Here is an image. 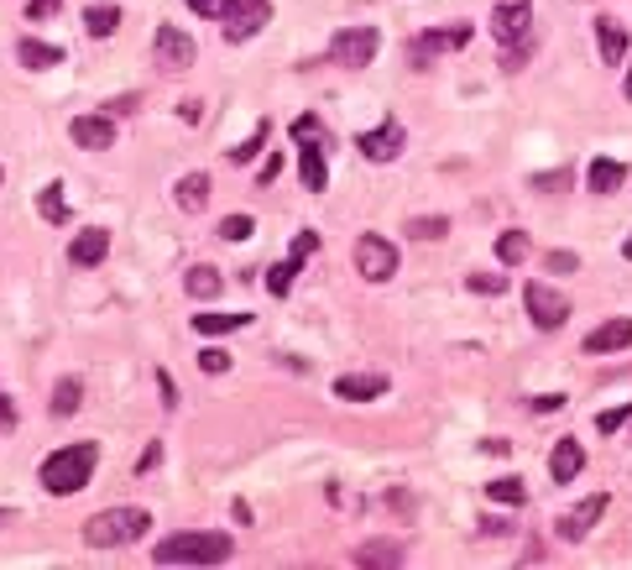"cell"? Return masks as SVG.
<instances>
[{
    "label": "cell",
    "instance_id": "obj_5",
    "mask_svg": "<svg viewBox=\"0 0 632 570\" xmlns=\"http://www.w3.org/2000/svg\"><path fill=\"white\" fill-rule=\"evenodd\" d=\"M356 272H361L366 283H387L392 272H397V246L387 236H377V231L361 236L356 241Z\"/></svg>",
    "mask_w": 632,
    "mask_h": 570
},
{
    "label": "cell",
    "instance_id": "obj_14",
    "mask_svg": "<svg viewBox=\"0 0 632 570\" xmlns=\"http://www.w3.org/2000/svg\"><path fill=\"white\" fill-rule=\"evenodd\" d=\"M403 142H408L403 126L387 121V126H377V131H366V136H361V152L371 157V163H392V157L403 152Z\"/></svg>",
    "mask_w": 632,
    "mask_h": 570
},
{
    "label": "cell",
    "instance_id": "obj_48",
    "mask_svg": "<svg viewBox=\"0 0 632 570\" xmlns=\"http://www.w3.org/2000/svg\"><path fill=\"white\" fill-rule=\"evenodd\" d=\"M622 95H627V100H632V68H627V84H622Z\"/></svg>",
    "mask_w": 632,
    "mask_h": 570
},
{
    "label": "cell",
    "instance_id": "obj_2",
    "mask_svg": "<svg viewBox=\"0 0 632 570\" xmlns=\"http://www.w3.org/2000/svg\"><path fill=\"white\" fill-rule=\"evenodd\" d=\"M230 560L225 534H168L152 550V565H220Z\"/></svg>",
    "mask_w": 632,
    "mask_h": 570
},
{
    "label": "cell",
    "instance_id": "obj_42",
    "mask_svg": "<svg viewBox=\"0 0 632 570\" xmlns=\"http://www.w3.org/2000/svg\"><path fill=\"white\" fill-rule=\"evenodd\" d=\"M575 267H580L575 252H549V272H575Z\"/></svg>",
    "mask_w": 632,
    "mask_h": 570
},
{
    "label": "cell",
    "instance_id": "obj_12",
    "mask_svg": "<svg viewBox=\"0 0 632 570\" xmlns=\"http://www.w3.org/2000/svg\"><path fill=\"white\" fill-rule=\"evenodd\" d=\"M632 346V319H606L585 335V356H612V351H627Z\"/></svg>",
    "mask_w": 632,
    "mask_h": 570
},
{
    "label": "cell",
    "instance_id": "obj_28",
    "mask_svg": "<svg viewBox=\"0 0 632 570\" xmlns=\"http://www.w3.org/2000/svg\"><path fill=\"white\" fill-rule=\"evenodd\" d=\"M79 403H84V382H79V377H63V382L53 387V414L68 419V414H79Z\"/></svg>",
    "mask_w": 632,
    "mask_h": 570
},
{
    "label": "cell",
    "instance_id": "obj_30",
    "mask_svg": "<svg viewBox=\"0 0 632 570\" xmlns=\"http://www.w3.org/2000/svg\"><path fill=\"white\" fill-rule=\"evenodd\" d=\"M486 497H491V503H507V508H523L528 503V487L518 482V476H497V482H486Z\"/></svg>",
    "mask_w": 632,
    "mask_h": 570
},
{
    "label": "cell",
    "instance_id": "obj_11",
    "mask_svg": "<svg viewBox=\"0 0 632 570\" xmlns=\"http://www.w3.org/2000/svg\"><path fill=\"white\" fill-rule=\"evenodd\" d=\"M601 513H606V492H596V497H585V503H575L565 518H559V539H570V544H580L585 534L601 523Z\"/></svg>",
    "mask_w": 632,
    "mask_h": 570
},
{
    "label": "cell",
    "instance_id": "obj_25",
    "mask_svg": "<svg viewBox=\"0 0 632 570\" xmlns=\"http://www.w3.org/2000/svg\"><path fill=\"white\" fill-rule=\"evenodd\" d=\"M115 27H121V6H110V0H100V6L84 11V32L89 37H110Z\"/></svg>",
    "mask_w": 632,
    "mask_h": 570
},
{
    "label": "cell",
    "instance_id": "obj_46",
    "mask_svg": "<svg viewBox=\"0 0 632 570\" xmlns=\"http://www.w3.org/2000/svg\"><path fill=\"white\" fill-rule=\"evenodd\" d=\"M559 403H565V398H559V393H549V398H533V408H538V414H554V408Z\"/></svg>",
    "mask_w": 632,
    "mask_h": 570
},
{
    "label": "cell",
    "instance_id": "obj_26",
    "mask_svg": "<svg viewBox=\"0 0 632 570\" xmlns=\"http://www.w3.org/2000/svg\"><path fill=\"white\" fill-rule=\"evenodd\" d=\"M251 325V314H194V330L199 335H230V330H246Z\"/></svg>",
    "mask_w": 632,
    "mask_h": 570
},
{
    "label": "cell",
    "instance_id": "obj_9",
    "mask_svg": "<svg viewBox=\"0 0 632 570\" xmlns=\"http://www.w3.org/2000/svg\"><path fill=\"white\" fill-rule=\"evenodd\" d=\"M471 42V21H455V27H434V32H418L413 37V63H429L434 53H450Z\"/></svg>",
    "mask_w": 632,
    "mask_h": 570
},
{
    "label": "cell",
    "instance_id": "obj_47",
    "mask_svg": "<svg viewBox=\"0 0 632 570\" xmlns=\"http://www.w3.org/2000/svg\"><path fill=\"white\" fill-rule=\"evenodd\" d=\"M11 419H16V408H11L6 398H0V429H11Z\"/></svg>",
    "mask_w": 632,
    "mask_h": 570
},
{
    "label": "cell",
    "instance_id": "obj_29",
    "mask_svg": "<svg viewBox=\"0 0 632 570\" xmlns=\"http://www.w3.org/2000/svg\"><path fill=\"white\" fill-rule=\"evenodd\" d=\"M37 215L48 220V225H63V220H68V199H63V184H58V178L37 194Z\"/></svg>",
    "mask_w": 632,
    "mask_h": 570
},
{
    "label": "cell",
    "instance_id": "obj_8",
    "mask_svg": "<svg viewBox=\"0 0 632 570\" xmlns=\"http://www.w3.org/2000/svg\"><path fill=\"white\" fill-rule=\"evenodd\" d=\"M157 68L162 74H183L194 68V37L178 27H157Z\"/></svg>",
    "mask_w": 632,
    "mask_h": 570
},
{
    "label": "cell",
    "instance_id": "obj_41",
    "mask_svg": "<svg viewBox=\"0 0 632 570\" xmlns=\"http://www.w3.org/2000/svg\"><path fill=\"white\" fill-rule=\"evenodd\" d=\"M565 184H570L565 173H538V178H533V189H544V194H559Z\"/></svg>",
    "mask_w": 632,
    "mask_h": 570
},
{
    "label": "cell",
    "instance_id": "obj_33",
    "mask_svg": "<svg viewBox=\"0 0 632 570\" xmlns=\"http://www.w3.org/2000/svg\"><path fill=\"white\" fill-rule=\"evenodd\" d=\"M262 147H267V121H256V131L246 136V142H241V147H230V163H251V157L262 152Z\"/></svg>",
    "mask_w": 632,
    "mask_h": 570
},
{
    "label": "cell",
    "instance_id": "obj_13",
    "mask_svg": "<svg viewBox=\"0 0 632 570\" xmlns=\"http://www.w3.org/2000/svg\"><path fill=\"white\" fill-rule=\"evenodd\" d=\"M74 147H84V152H105V147H115V121L110 116H74Z\"/></svg>",
    "mask_w": 632,
    "mask_h": 570
},
{
    "label": "cell",
    "instance_id": "obj_40",
    "mask_svg": "<svg viewBox=\"0 0 632 570\" xmlns=\"http://www.w3.org/2000/svg\"><path fill=\"white\" fill-rule=\"evenodd\" d=\"M309 252H319V236H314V231H298V236H293V246H288V257H298V262H303Z\"/></svg>",
    "mask_w": 632,
    "mask_h": 570
},
{
    "label": "cell",
    "instance_id": "obj_38",
    "mask_svg": "<svg viewBox=\"0 0 632 570\" xmlns=\"http://www.w3.org/2000/svg\"><path fill=\"white\" fill-rule=\"evenodd\" d=\"M183 6H189L194 16H204V21H215V16H225L230 6H236V0H183Z\"/></svg>",
    "mask_w": 632,
    "mask_h": 570
},
{
    "label": "cell",
    "instance_id": "obj_37",
    "mask_svg": "<svg viewBox=\"0 0 632 570\" xmlns=\"http://www.w3.org/2000/svg\"><path fill=\"white\" fill-rule=\"evenodd\" d=\"M199 367H204L209 377H220V372H230V351H220V346H209V351H199Z\"/></svg>",
    "mask_w": 632,
    "mask_h": 570
},
{
    "label": "cell",
    "instance_id": "obj_39",
    "mask_svg": "<svg viewBox=\"0 0 632 570\" xmlns=\"http://www.w3.org/2000/svg\"><path fill=\"white\" fill-rule=\"evenodd\" d=\"M220 236H225V241H246V236H251V215H230V220H220Z\"/></svg>",
    "mask_w": 632,
    "mask_h": 570
},
{
    "label": "cell",
    "instance_id": "obj_7",
    "mask_svg": "<svg viewBox=\"0 0 632 570\" xmlns=\"http://www.w3.org/2000/svg\"><path fill=\"white\" fill-rule=\"evenodd\" d=\"M220 21H225V42H246L272 21V0H236Z\"/></svg>",
    "mask_w": 632,
    "mask_h": 570
},
{
    "label": "cell",
    "instance_id": "obj_31",
    "mask_svg": "<svg viewBox=\"0 0 632 570\" xmlns=\"http://www.w3.org/2000/svg\"><path fill=\"white\" fill-rule=\"evenodd\" d=\"M408 236L413 241H444V236H450V220H444V215H413L408 220Z\"/></svg>",
    "mask_w": 632,
    "mask_h": 570
},
{
    "label": "cell",
    "instance_id": "obj_35",
    "mask_svg": "<svg viewBox=\"0 0 632 570\" xmlns=\"http://www.w3.org/2000/svg\"><path fill=\"white\" fill-rule=\"evenodd\" d=\"M465 288H471V293H507V278H497V272H471Z\"/></svg>",
    "mask_w": 632,
    "mask_h": 570
},
{
    "label": "cell",
    "instance_id": "obj_22",
    "mask_svg": "<svg viewBox=\"0 0 632 570\" xmlns=\"http://www.w3.org/2000/svg\"><path fill=\"white\" fill-rule=\"evenodd\" d=\"M350 560H356L361 570H377V565L397 570V565H403V550H397V544H387V539H371V544H361V550L350 555Z\"/></svg>",
    "mask_w": 632,
    "mask_h": 570
},
{
    "label": "cell",
    "instance_id": "obj_32",
    "mask_svg": "<svg viewBox=\"0 0 632 570\" xmlns=\"http://www.w3.org/2000/svg\"><path fill=\"white\" fill-rule=\"evenodd\" d=\"M298 267H303L298 257H283V262H277V267L267 272V293H272V299H283V293L293 288V278H298Z\"/></svg>",
    "mask_w": 632,
    "mask_h": 570
},
{
    "label": "cell",
    "instance_id": "obj_34",
    "mask_svg": "<svg viewBox=\"0 0 632 570\" xmlns=\"http://www.w3.org/2000/svg\"><path fill=\"white\" fill-rule=\"evenodd\" d=\"M627 419H632V403H617V408H606V414L596 419V429H601V435H617Z\"/></svg>",
    "mask_w": 632,
    "mask_h": 570
},
{
    "label": "cell",
    "instance_id": "obj_23",
    "mask_svg": "<svg viewBox=\"0 0 632 570\" xmlns=\"http://www.w3.org/2000/svg\"><path fill=\"white\" fill-rule=\"evenodd\" d=\"M596 37H601V58H606V63H622V58H627V48H632L627 32L617 27L612 16H601V21H596Z\"/></svg>",
    "mask_w": 632,
    "mask_h": 570
},
{
    "label": "cell",
    "instance_id": "obj_19",
    "mask_svg": "<svg viewBox=\"0 0 632 570\" xmlns=\"http://www.w3.org/2000/svg\"><path fill=\"white\" fill-rule=\"evenodd\" d=\"M622 178H627V168L617 163V157H596V163L585 168V189L591 194H617Z\"/></svg>",
    "mask_w": 632,
    "mask_h": 570
},
{
    "label": "cell",
    "instance_id": "obj_15",
    "mask_svg": "<svg viewBox=\"0 0 632 570\" xmlns=\"http://www.w3.org/2000/svg\"><path fill=\"white\" fill-rule=\"evenodd\" d=\"M324 147L330 142H298V173H303V189L309 194H324V184H330V168H324Z\"/></svg>",
    "mask_w": 632,
    "mask_h": 570
},
{
    "label": "cell",
    "instance_id": "obj_43",
    "mask_svg": "<svg viewBox=\"0 0 632 570\" xmlns=\"http://www.w3.org/2000/svg\"><path fill=\"white\" fill-rule=\"evenodd\" d=\"M53 11H58V0H32V6H27V16H32V21H48Z\"/></svg>",
    "mask_w": 632,
    "mask_h": 570
},
{
    "label": "cell",
    "instance_id": "obj_18",
    "mask_svg": "<svg viewBox=\"0 0 632 570\" xmlns=\"http://www.w3.org/2000/svg\"><path fill=\"white\" fill-rule=\"evenodd\" d=\"M173 204L183 215H204L209 204V173H183V184L173 189Z\"/></svg>",
    "mask_w": 632,
    "mask_h": 570
},
{
    "label": "cell",
    "instance_id": "obj_36",
    "mask_svg": "<svg viewBox=\"0 0 632 570\" xmlns=\"http://www.w3.org/2000/svg\"><path fill=\"white\" fill-rule=\"evenodd\" d=\"M528 53H533V37L507 42V48H502V68H523V63H528Z\"/></svg>",
    "mask_w": 632,
    "mask_h": 570
},
{
    "label": "cell",
    "instance_id": "obj_10",
    "mask_svg": "<svg viewBox=\"0 0 632 570\" xmlns=\"http://www.w3.org/2000/svg\"><path fill=\"white\" fill-rule=\"evenodd\" d=\"M528 27H533V6H528V0H502V6L491 11V32H497L502 48H507V42H518V37H528Z\"/></svg>",
    "mask_w": 632,
    "mask_h": 570
},
{
    "label": "cell",
    "instance_id": "obj_1",
    "mask_svg": "<svg viewBox=\"0 0 632 570\" xmlns=\"http://www.w3.org/2000/svg\"><path fill=\"white\" fill-rule=\"evenodd\" d=\"M100 466V450L95 445H63L42 461V487L53 497H74L79 487H89V476Z\"/></svg>",
    "mask_w": 632,
    "mask_h": 570
},
{
    "label": "cell",
    "instance_id": "obj_24",
    "mask_svg": "<svg viewBox=\"0 0 632 570\" xmlns=\"http://www.w3.org/2000/svg\"><path fill=\"white\" fill-rule=\"evenodd\" d=\"M528 257H533L528 231H502V236H497V262H502V267H518V262H528Z\"/></svg>",
    "mask_w": 632,
    "mask_h": 570
},
{
    "label": "cell",
    "instance_id": "obj_44",
    "mask_svg": "<svg viewBox=\"0 0 632 570\" xmlns=\"http://www.w3.org/2000/svg\"><path fill=\"white\" fill-rule=\"evenodd\" d=\"M157 461H162V445H147V450H142V466H136V471L147 476V471H157Z\"/></svg>",
    "mask_w": 632,
    "mask_h": 570
},
{
    "label": "cell",
    "instance_id": "obj_20",
    "mask_svg": "<svg viewBox=\"0 0 632 570\" xmlns=\"http://www.w3.org/2000/svg\"><path fill=\"white\" fill-rule=\"evenodd\" d=\"M585 466V455H580V440H559L554 455H549V471H554V482H575Z\"/></svg>",
    "mask_w": 632,
    "mask_h": 570
},
{
    "label": "cell",
    "instance_id": "obj_49",
    "mask_svg": "<svg viewBox=\"0 0 632 570\" xmlns=\"http://www.w3.org/2000/svg\"><path fill=\"white\" fill-rule=\"evenodd\" d=\"M622 252H627V257H632V236H627V246H622Z\"/></svg>",
    "mask_w": 632,
    "mask_h": 570
},
{
    "label": "cell",
    "instance_id": "obj_45",
    "mask_svg": "<svg viewBox=\"0 0 632 570\" xmlns=\"http://www.w3.org/2000/svg\"><path fill=\"white\" fill-rule=\"evenodd\" d=\"M157 382H162V403L178 408V387H173V377H168V372H157Z\"/></svg>",
    "mask_w": 632,
    "mask_h": 570
},
{
    "label": "cell",
    "instance_id": "obj_17",
    "mask_svg": "<svg viewBox=\"0 0 632 570\" xmlns=\"http://www.w3.org/2000/svg\"><path fill=\"white\" fill-rule=\"evenodd\" d=\"M387 393V377H371V372H350L335 382V398H350V403H371Z\"/></svg>",
    "mask_w": 632,
    "mask_h": 570
},
{
    "label": "cell",
    "instance_id": "obj_3",
    "mask_svg": "<svg viewBox=\"0 0 632 570\" xmlns=\"http://www.w3.org/2000/svg\"><path fill=\"white\" fill-rule=\"evenodd\" d=\"M147 523H152L147 508H105V513H95L84 523V539L95 544V550H121V544L147 534Z\"/></svg>",
    "mask_w": 632,
    "mask_h": 570
},
{
    "label": "cell",
    "instance_id": "obj_4",
    "mask_svg": "<svg viewBox=\"0 0 632 570\" xmlns=\"http://www.w3.org/2000/svg\"><path fill=\"white\" fill-rule=\"evenodd\" d=\"M377 48H382V32H377V27H345V32H335V42H330V58H335L340 68H366L371 58H377Z\"/></svg>",
    "mask_w": 632,
    "mask_h": 570
},
{
    "label": "cell",
    "instance_id": "obj_16",
    "mask_svg": "<svg viewBox=\"0 0 632 570\" xmlns=\"http://www.w3.org/2000/svg\"><path fill=\"white\" fill-rule=\"evenodd\" d=\"M105 252H110V236L95 225V231H79L74 236V246H68V262H74V267H100Z\"/></svg>",
    "mask_w": 632,
    "mask_h": 570
},
{
    "label": "cell",
    "instance_id": "obj_6",
    "mask_svg": "<svg viewBox=\"0 0 632 570\" xmlns=\"http://www.w3.org/2000/svg\"><path fill=\"white\" fill-rule=\"evenodd\" d=\"M523 304H528V314H533L538 330H559L570 319V299H565V293H554L549 283H528L523 288Z\"/></svg>",
    "mask_w": 632,
    "mask_h": 570
},
{
    "label": "cell",
    "instance_id": "obj_21",
    "mask_svg": "<svg viewBox=\"0 0 632 570\" xmlns=\"http://www.w3.org/2000/svg\"><path fill=\"white\" fill-rule=\"evenodd\" d=\"M16 58H21V68H58L63 63V48H53V42H37V37H21L16 42Z\"/></svg>",
    "mask_w": 632,
    "mask_h": 570
},
{
    "label": "cell",
    "instance_id": "obj_27",
    "mask_svg": "<svg viewBox=\"0 0 632 570\" xmlns=\"http://www.w3.org/2000/svg\"><path fill=\"white\" fill-rule=\"evenodd\" d=\"M220 272L215 267H189V278H183V288H189V299H220Z\"/></svg>",
    "mask_w": 632,
    "mask_h": 570
}]
</instances>
